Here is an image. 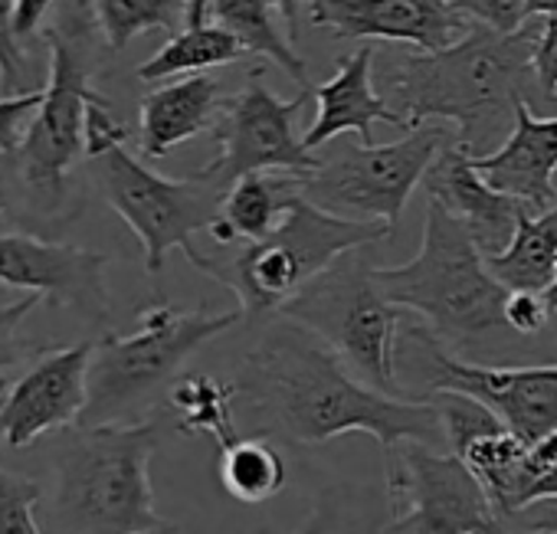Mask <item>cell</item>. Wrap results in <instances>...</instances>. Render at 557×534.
Instances as JSON below:
<instances>
[{
    "label": "cell",
    "instance_id": "obj_1",
    "mask_svg": "<svg viewBox=\"0 0 557 534\" xmlns=\"http://www.w3.org/2000/svg\"><path fill=\"white\" fill-rule=\"evenodd\" d=\"M236 400L259 436L322 446L345 433H368L391 452L400 443H446L426 397H387L361 384L348 364L309 328L278 315L236 371Z\"/></svg>",
    "mask_w": 557,
    "mask_h": 534
},
{
    "label": "cell",
    "instance_id": "obj_2",
    "mask_svg": "<svg viewBox=\"0 0 557 534\" xmlns=\"http://www.w3.org/2000/svg\"><path fill=\"white\" fill-rule=\"evenodd\" d=\"M537 30L541 24H524L515 34L472 27L440 53H384L374 86L407 132L446 119L456 125V141L475 158L492 154L508 119L515 122V105L528 99V83H534Z\"/></svg>",
    "mask_w": 557,
    "mask_h": 534
},
{
    "label": "cell",
    "instance_id": "obj_3",
    "mask_svg": "<svg viewBox=\"0 0 557 534\" xmlns=\"http://www.w3.org/2000/svg\"><path fill=\"white\" fill-rule=\"evenodd\" d=\"M158 420L76 423L53 439V495L44 534H141L168 521L154 508Z\"/></svg>",
    "mask_w": 557,
    "mask_h": 534
},
{
    "label": "cell",
    "instance_id": "obj_4",
    "mask_svg": "<svg viewBox=\"0 0 557 534\" xmlns=\"http://www.w3.org/2000/svg\"><path fill=\"white\" fill-rule=\"evenodd\" d=\"M394 229L377 220H351L329 213L299 194L283 223L262 239L223 246V252H187L194 270L216 280L239 299L243 322L259 325L283 315V309L315 283L335 259L351 249L374 246Z\"/></svg>",
    "mask_w": 557,
    "mask_h": 534
},
{
    "label": "cell",
    "instance_id": "obj_5",
    "mask_svg": "<svg viewBox=\"0 0 557 534\" xmlns=\"http://www.w3.org/2000/svg\"><path fill=\"white\" fill-rule=\"evenodd\" d=\"M374 280L397 306L417 312L443 345H472L505 325V289L472 233L440 203H426L420 252L404 265H377Z\"/></svg>",
    "mask_w": 557,
    "mask_h": 534
},
{
    "label": "cell",
    "instance_id": "obj_6",
    "mask_svg": "<svg viewBox=\"0 0 557 534\" xmlns=\"http://www.w3.org/2000/svg\"><path fill=\"white\" fill-rule=\"evenodd\" d=\"M243 322V312H181L154 302L141 312L138 332L106 335L89 364V403L79 423H135L132 413L168 390L184 361L210 338Z\"/></svg>",
    "mask_w": 557,
    "mask_h": 534
},
{
    "label": "cell",
    "instance_id": "obj_7",
    "mask_svg": "<svg viewBox=\"0 0 557 534\" xmlns=\"http://www.w3.org/2000/svg\"><path fill=\"white\" fill-rule=\"evenodd\" d=\"M368 249H351L335 259L329 270L309 283L283 315L319 335L368 387L404 397L397 381V345L404 315L400 309L381 293L374 270L368 262Z\"/></svg>",
    "mask_w": 557,
    "mask_h": 534
},
{
    "label": "cell",
    "instance_id": "obj_8",
    "mask_svg": "<svg viewBox=\"0 0 557 534\" xmlns=\"http://www.w3.org/2000/svg\"><path fill=\"white\" fill-rule=\"evenodd\" d=\"M446 125L423 122L391 145H342L319 158L315 171L302 174V194L315 207L338 216H364L397 229L410 194L423 184V174L436 154L453 145Z\"/></svg>",
    "mask_w": 557,
    "mask_h": 534
},
{
    "label": "cell",
    "instance_id": "obj_9",
    "mask_svg": "<svg viewBox=\"0 0 557 534\" xmlns=\"http://www.w3.org/2000/svg\"><path fill=\"white\" fill-rule=\"evenodd\" d=\"M92 174L106 203L128 223L145 249L148 276H161L171 249L194 252V233L220 216L223 190L203 177H161L128 154L125 141L92 154Z\"/></svg>",
    "mask_w": 557,
    "mask_h": 534
},
{
    "label": "cell",
    "instance_id": "obj_10",
    "mask_svg": "<svg viewBox=\"0 0 557 534\" xmlns=\"http://www.w3.org/2000/svg\"><path fill=\"white\" fill-rule=\"evenodd\" d=\"M391 524L384 534H502L482 482L469 465L423 443L384 452Z\"/></svg>",
    "mask_w": 557,
    "mask_h": 534
},
{
    "label": "cell",
    "instance_id": "obj_11",
    "mask_svg": "<svg viewBox=\"0 0 557 534\" xmlns=\"http://www.w3.org/2000/svg\"><path fill=\"white\" fill-rule=\"evenodd\" d=\"M309 99V86L296 99H278L265 86L262 70H252L246 76V86L233 99H223L213 122L216 158L200 167L197 177L226 194L246 174L289 171L302 177L315 171L319 158L309 154L306 141L296 135V115L306 109Z\"/></svg>",
    "mask_w": 557,
    "mask_h": 534
},
{
    "label": "cell",
    "instance_id": "obj_12",
    "mask_svg": "<svg viewBox=\"0 0 557 534\" xmlns=\"http://www.w3.org/2000/svg\"><path fill=\"white\" fill-rule=\"evenodd\" d=\"M44 37L50 44V83L17 158L27 190L53 210L66 197V174L86 154L89 105L102 102V96L89 86V70L76 44L57 27H47Z\"/></svg>",
    "mask_w": 557,
    "mask_h": 534
},
{
    "label": "cell",
    "instance_id": "obj_13",
    "mask_svg": "<svg viewBox=\"0 0 557 534\" xmlns=\"http://www.w3.org/2000/svg\"><path fill=\"white\" fill-rule=\"evenodd\" d=\"M400 345L426 358L433 381L426 390H459L485 403L524 446L541 443L557 426V364L485 368L456 358L426 325L404 322Z\"/></svg>",
    "mask_w": 557,
    "mask_h": 534
},
{
    "label": "cell",
    "instance_id": "obj_14",
    "mask_svg": "<svg viewBox=\"0 0 557 534\" xmlns=\"http://www.w3.org/2000/svg\"><path fill=\"white\" fill-rule=\"evenodd\" d=\"M109 256L34 233H0V283L27 289L47 306H66L92 325L109 322Z\"/></svg>",
    "mask_w": 557,
    "mask_h": 534
},
{
    "label": "cell",
    "instance_id": "obj_15",
    "mask_svg": "<svg viewBox=\"0 0 557 534\" xmlns=\"http://www.w3.org/2000/svg\"><path fill=\"white\" fill-rule=\"evenodd\" d=\"M92 341L44 351L40 361L11 387L0 410V439L11 449H24L47 433L76 426L89 403V364Z\"/></svg>",
    "mask_w": 557,
    "mask_h": 534
},
{
    "label": "cell",
    "instance_id": "obj_16",
    "mask_svg": "<svg viewBox=\"0 0 557 534\" xmlns=\"http://www.w3.org/2000/svg\"><path fill=\"white\" fill-rule=\"evenodd\" d=\"M309 17L338 40H391L423 53H440L472 30L453 0H309Z\"/></svg>",
    "mask_w": 557,
    "mask_h": 534
},
{
    "label": "cell",
    "instance_id": "obj_17",
    "mask_svg": "<svg viewBox=\"0 0 557 534\" xmlns=\"http://www.w3.org/2000/svg\"><path fill=\"white\" fill-rule=\"evenodd\" d=\"M423 190L430 200H440L475 239V246L492 256L502 252L518 226L524 200L495 190L472 164V151L459 141L446 145L430 171L423 174Z\"/></svg>",
    "mask_w": 557,
    "mask_h": 534
},
{
    "label": "cell",
    "instance_id": "obj_18",
    "mask_svg": "<svg viewBox=\"0 0 557 534\" xmlns=\"http://www.w3.org/2000/svg\"><path fill=\"white\" fill-rule=\"evenodd\" d=\"M475 171L502 194L524 200L531 210L557 203V119H537L528 99L515 105V128L502 148L475 158Z\"/></svg>",
    "mask_w": 557,
    "mask_h": 534
},
{
    "label": "cell",
    "instance_id": "obj_19",
    "mask_svg": "<svg viewBox=\"0 0 557 534\" xmlns=\"http://www.w3.org/2000/svg\"><path fill=\"white\" fill-rule=\"evenodd\" d=\"M371 63H374V50L368 44V47L355 50L351 57L338 60V73L329 83H319L312 89V99L319 102V115H315L312 128L302 135L309 151L319 145H329L332 138H338L345 132H358L361 145H374L377 122L404 128L400 115L381 99V92L374 86Z\"/></svg>",
    "mask_w": 557,
    "mask_h": 534
},
{
    "label": "cell",
    "instance_id": "obj_20",
    "mask_svg": "<svg viewBox=\"0 0 557 534\" xmlns=\"http://www.w3.org/2000/svg\"><path fill=\"white\" fill-rule=\"evenodd\" d=\"M220 105V79L213 76H187L148 92L138 112L141 151L148 158H164L171 148L197 138L210 122H216Z\"/></svg>",
    "mask_w": 557,
    "mask_h": 534
},
{
    "label": "cell",
    "instance_id": "obj_21",
    "mask_svg": "<svg viewBox=\"0 0 557 534\" xmlns=\"http://www.w3.org/2000/svg\"><path fill=\"white\" fill-rule=\"evenodd\" d=\"M302 194V184L296 174L283 171H259L239 177L220 203V216L210 223V239L216 246H236V243H252L272 233L283 223L289 203Z\"/></svg>",
    "mask_w": 557,
    "mask_h": 534
},
{
    "label": "cell",
    "instance_id": "obj_22",
    "mask_svg": "<svg viewBox=\"0 0 557 534\" xmlns=\"http://www.w3.org/2000/svg\"><path fill=\"white\" fill-rule=\"evenodd\" d=\"M485 265L511 293H544L557 270V203L547 210H521L511 243L485 256Z\"/></svg>",
    "mask_w": 557,
    "mask_h": 534
},
{
    "label": "cell",
    "instance_id": "obj_23",
    "mask_svg": "<svg viewBox=\"0 0 557 534\" xmlns=\"http://www.w3.org/2000/svg\"><path fill=\"white\" fill-rule=\"evenodd\" d=\"M272 0H203V24L230 30L246 53L269 57L278 70H286L302 89L309 86V70L283 30L272 21Z\"/></svg>",
    "mask_w": 557,
    "mask_h": 534
},
{
    "label": "cell",
    "instance_id": "obj_24",
    "mask_svg": "<svg viewBox=\"0 0 557 534\" xmlns=\"http://www.w3.org/2000/svg\"><path fill=\"white\" fill-rule=\"evenodd\" d=\"M528 449L531 446H524L515 433L502 430V433L475 439L459 456L469 465V472L482 482V488L502 521H511L524 505V492L531 485Z\"/></svg>",
    "mask_w": 557,
    "mask_h": 534
},
{
    "label": "cell",
    "instance_id": "obj_25",
    "mask_svg": "<svg viewBox=\"0 0 557 534\" xmlns=\"http://www.w3.org/2000/svg\"><path fill=\"white\" fill-rule=\"evenodd\" d=\"M220 482L243 505H262L289 485V465L269 436L239 433L220 446Z\"/></svg>",
    "mask_w": 557,
    "mask_h": 534
},
{
    "label": "cell",
    "instance_id": "obj_26",
    "mask_svg": "<svg viewBox=\"0 0 557 534\" xmlns=\"http://www.w3.org/2000/svg\"><path fill=\"white\" fill-rule=\"evenodd\" d=\"M233 403H236V387L223 384L220 377L200 374V371L181 374L168 387V407L174 413L177 433L181 436L210 433L216 439V446H226L230 439L239 436Z\"/></svg>",
    "mask_w": 557,
    "mask_h": 534
},
{
    "label": "cell",
    "instance_id": "obj_27",
    "mask_svg": "<svg viewBox=\"0 0 557 534\" xmlns=\"http://www.w3.org/2000/svg\"><path fill=\"white\" fill-rule=\"evenodd\" d=\"M243 57H246V50L239 47V40L216 24L184 27L148 63L138 66V79L158 83L168 76H181V73H203V70L230 66Z\"/></svg>",
    "mask_w": 557,
    "mask_h": 534
},
{
    "label": "cell",
    "instance_id": "obj_28",
    "mask_svg": "<svg viewBox=\"0 0 557 534\" xmlns=\"http://www.w3.org/2000/svg\"><path fill=\"white\" fill-rule=\"evenodd\" d=\"M92 11L112 53L148 30L174 34L187 24V0H92Z\"/></svg>",
    "mask_w": 557,
    "mask_h": 534
},
{
    "label": "cell",
    "instance_id": "obj_29",
    "mask_svg": "<svg viewBox=\"0 0 557 534\" xmlns=\"http://www.w3.org/2000/svg\"><path fill=\"white\" fill-rule=\"evenodd\" d=\"M426 400L440 413L443 436H446V446H449L453 456H462L475 439L505 430V423L485 403H479L469 394H459V390H426Z\"/></svg>",
    "mask_w": 557,
    "mask_h": 534
},
{
    "label": "cell",
    "instance_id": "obj_30",
    "mask_svg": "<svg viewBox=\"0 0 557 534\" xmlns=\"http://www.w3.org/2000/svg\"><path fill=\"white\" fill-rule=\"evenodd\" d=\"M44 498V485L17 475L11 469H0V534H44L37 521V505Z\"/></svg>",
    "mask_w": 557,
    "mask_h": 534
},
{
    "label": "cell",
    "instance_id": "obj_31",
    "mask_svg": "<svg viewBox=\"0 0 557 534\" xmlns=\"http://www.w3.org/2000/svg\"><path fill=\"white\" fill-rule=\"evenodd\" d=\"M40 302H44L40 296L27 293L24 299H17V302H11V306H0V371L21 368V364H27L30 358H37L40 351H47V348L30 345V341L21 338V325L27 322V315H30Z\"/></svg>",
    "mask_w": 557,
    "mask_h": 534
},
{
    "label": "cell",
    "instance_id": "obj_32",
    "mask_svg": "<svg viewBox=\"0 0 557 534\" xmlns=\"http://www.w3.org/2000/svg\"><path fill=\"white\" fill-rule=\"evenodd\" d=\"M40 105H44V89L0 99V154H17L21 151V145L27 138V128H30Z\"/></svg>",
    "mask_w": 557,
    "mask_h": 534
},
{
    "label": "cell",
    "instance_id": "obj_33",
    "mask_svg": "<svg viewBox=\"0 0 557 534\" xmlns=\"http://www.w3.org/2000/svg\"><path fill=\"white\" fill-rule=\"evenodd\" d=\"M453 8L472 24L495 34H515L524 27V0H453Z\"/></svg>",
    "mask_w": 557,
    "mask_h": 534
},
{
    "label": "cell",
    "instance_id": "obj_34",
    "mask_svg": "<svg viewBox=\"0 0 557 534\" xmlns=\"http://www.w3.org/2000/svg\"><path fill=\"white\" fill-rule=\"evenodd\" d=\"M27 79V57L17 37V0H0V83L4 89H21Z\"/></svg>",
    "mask_w": 557,
    "mask_h": 534
},
{
    "label": "cell",
    "instance_id": "obj_35",
    "mask_svg": "<svg viewBox=\"0 0 557 534\" xmlns=\"http://www.w3.org/2000/svg\"><path fill=\"white\" fill-rule=\"evenodd\" d=\"M547 315H550V309H547V302H544L541 293L515 289L505 299V325L515 335H537V332H544Z\"/></svg>",
    "mask_w": 557,
    "mask_h": 534
},
{
    "label": "cell",
    "instance_id": "obj_36",
    "mask_svg": "<svg viewBox=\"0 0 557 534\" xmlns=\"http://www.w3.org/2000/svg\"><path fill=\"white\" fill-rule=\"evenodd\" d=\"M531 73L537 83V92L544 99L557 96V17H547L537 30L534 53H531Z\"/></svg>",
    "mask_w": 557,
    "mask_h": 534
},
{
    "label": "cell",
    "instance_id": "obj_37",
    "mask_svg": "<svg viewBox=\"0 0 557 534\" xmlns=\"http://www.w3.org/2000/svg\"><path fill=\"white\" fill-rule=\"evenodd\" d=\"M511 524L524 534H557V498H541L524 505Z\"/></svg>",
    "mask_w": 557,
    "mask_h": 534
},
{
    "label": "cell",
    "instance_id": "obj_38",
    "mask_svg": "<svg viewBox=\"0 0 557 534\" xmlns=\"http://www.w3.org/2000/svg\"><path fill=\"white\" fill-rule=\"evenodd\" d=\"M57 0H17V37H34Z\"/></svg>",
    "mask_w": 557,
    "mask_h": 534
},
{
    "label": "cell",
    "instance_id": "obj_39",
    "mask_svg": "<svg viewBox=\"0 0 557 534\" xmlns=\"http://www.w3.org/2000/svg\"><path fill=\"white\" fill-rule=\"evenodd\" d=\"M299 534H361L348 518H342L335 508H315V514H312V521L299 531Z\"/></svg>",
    "mask_w": 557,
    "mask_h": 534
},
{
    "label": "cell",
    "instance_id": "obj_40",
    "mask_svg": "<svg viewBox=\"0 0 557 534\" xmlns=\"http://www.w3.org/2000/svg\"><path fill=\"white\" fill-rule=\"evenodd\" d=\"M554 465H557V426H554L541 443H534V446L528 449V472H531V482H534L541 472L554 469Z\"/></svg>",
    "mask_w": 557,
    "mask_h": 534
},
{
    "label": "cell",
    "instance_id": "obj_41",
    "mask_svg": "<svg viewBox=\"0 0 557 534\" xmlns=\"http://www.w3.org/2000/svg\"><path fill=\"white\" fill-rule=\"evenodd\" d=\"M541 498H557V465L547 469V472H541V475L528 485V492H524V505L541 501ZM524 505H521V508H524Z\"/></svg>",
    "mask_w": 557,
    "mask_h": 534
},
{
    "label": "cell",
    "instance_id": "obj_42",
    "mask_svg": "<svg viewBox=\"0 0 557 534\" xmlns=\"http://www.w3.org/2000/svg\"><path fill=\"white\" fill-rule=\"evenodd\" d=\"M278 17H283L286 30L293 34V40L299 37V14H302V0H272Z\"/></svg>",
    "mask_w": 557,
    "mask_h": 534
},
{
    "label": "cell",
    "instance_id": "obj_43",
    "mask_svg": "<svg viewBox=\"0 0 557 534\" xmlns=\"http://www.w3.org/2000/svg\"><path fill=\"white\" fill-rule=\"evenodd\" d=\"M524 17H557V0H524Z\"/></svg>",
    "mask_w": 557,
    "mask_h": 534
},
{
    "label": "cell",
    "instance_id": "obj_44",
    "mask_svg": "<svg viewBox=\"0 0 557 534\" xmlns=\"http://www.w3.org/2000/svg\"><path fill=\"white\" fill-rule=\"evenodd\" d=\"M541 296H544V302H547L550 315H557V270H554V280H550V286H547Z\"/></svg>",
    "mask_w": 557,
    "mask_h": 534
},
{
    "label": "cell",
    "instance_id": "obj_45",
    "mask_svg": "<svg viewBox=\"0 0 557 534\" xmlns=\"http://www.w3.org/2000/svg\"><path fill=\"white\" fill-rule=\"evenodd\" d=\"M8 394H11V381H8V377H0V410H4Z\"/></svg>",
    "mask_w": 557,
    "mask_h": 534
},
{
    "label": "cell",
    "instance_id": "obj_46",
    "mask_svg": "<svg viewBox=\"0 0 557 534\" xmlns=\"http://www.w3.org/2000/svg\"><path fill=\"white\" fill-rule=\"evenodd\" d=\"M141 534H177V527L164 524V527H154V531H141Z\"/></svg>",
    "mask_w": 557,
    "mask_h": 534
}]
</instances>
